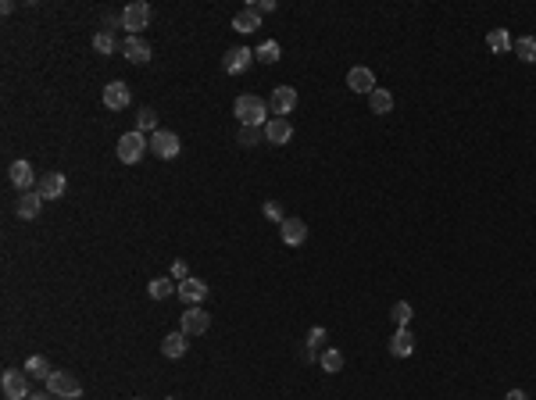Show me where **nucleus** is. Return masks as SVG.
Returning <instances> with one entry per match:
<instances>
[{"label":"nucleus","instance_id":"423d86ee","mask_svg":"<svg viewBox=\"0 0 536 400\" xmlns=\"http://www.w3.org/2000/svg\"><path fill=\"white\" fill-rule=\"evenodd\" d=\"M179 301L186 304V308H200V301L207 297V282L204 279H197V275H190V279H183L179 282Z\"/></svg>","mask_w":536,"mask_h":400},{"label":"nucleus","instance_id":"4468645a","mask_svg":"<svg viewBox=\"0 0 536 400\" xmlns=\"http://www.w3.org/2000/svg\"><path fill=\"white\" fill-rule=\"evenodd\" d=\"M65 186H68V183H65L61 171H47V176L36 183V190H39V197H43V200H58V197L65 193Z\"/></svg>","mask_w":536,"mask_h":400},{"label":"nucleus","instance_id":"f704fd0d","mask_svg":"<svg viewBox=\"0 0 536 400\" xmlns=\"http://www.w3.org/2000/svg\"><path fill=\"white\" fill-rule=\"evenodd\" d=\"M172 275H176L179 282H183V279H190V268H186V261H176V265H172Z\"/></svg>","mask_w":536,"mask_h":400},{"label":"nucleus","instance_id":"cd10ccee","mask_svg":"<svg viewBox=\"0 0 536 400\" xmlns=\"http://www.w3.org/2000/svg\"><path fill=\"white\" fill-rule=\"evenodd\" d=\"M254 57H257V61H264V65H276L279 57H283V47H279L276 40H264V43L254 50Z\"/></svg>","mask_w":536,"mask_h":400},{"label":"nucleus","instance_id":"9d476101","mask_svg":"<svg viewBox=\"0 0 536 400\" xmlns=\"http://www.w3.org/2000/svg\"><path fill=\"white\" fill-rule=\"evenodd\" d=\"M268 107H272V114L286 119V114L297 107V90H293V86H276V90H272V100H268Z\"/></svg>","mask_w":536,"mask_h":400},{"label":"nucleus","instance_id":"1a4fd4ad","mask_svg":"<svg viewBox=\"0 0 536 400\" xmlns=\"http://www.w3.org/2000/svg\"><path fill=\"white\" fill-rule=\"evenodd\" d=\"M147 22H150V4H143V0H136V4H129L126 11H122V25L136 36L140 29H147Z\"/></svg>","mask_w":536,"mask_h":400},{"label":"nucleus","instance_id":"4be33fe9","mask_svg":"<svg viewBox=\"0 0 536 400\" xmlns=\"http://www.w3.org/2000/svg\"><path fill=\"white\" fill-rule=\"evenodd\" d=\"M233 29H236V32H257V29H261V15H257V8H243V11L233 18Z\"/></svg>","mask_w":536,"mask_h":400},{"label":"nucleus","instance_id":"5701e85b","mask_svg":"<svg viewBox=\"0 0 536 400\" xmlns=\"http://www.w3.org/2000/svg\"><path fill=\"white\" fill-rule=\"evenodd\" d=\"M176 290H179V286H176L172 279H150V282H147V293H150V301H169Z\"/></svg>","mask_w":536,"mask_h":400},{"label":"nucleus","instance_id":"39448f33","mask_svg":"<svg viewBox=\"0 0 536 400\" xmlns=\"http://www.w3.org/2000/svg\"><path fill=\"white\" fill-rule=\"evenodd\" d=\"M179 136L172 133V129H157L154 136H150V154H157L161 161H169V157H176L179 154Z\"/></svg>","mask_w":536,"mask_h":400},{"label":"nucleus","instance_id":"c85d7f7f","mask_svg":"<svg viewBox=\"0 0 536 400\" xmlns=\"http://www.w3.org/2000/svg\"><path fill=\"white\" fill-rule=\"evenodd\" d=\"M93 50H97L100 57H111V54L118 50V43H115V36H111V29H100V32L93 36Z\"/></svg>","mask_w":536,"mask_h":400},{"label":"nucleus","instance_id":"bb28decb","mask_svg":"<svg viewBox=\"0 0 536 400\" xmlns=\"http://www.w3.org/2000/svg\"><path fill=\"white\" fill-rule=\"evenodd\" d=\"M511 50L518 54V61H525V65H532V61H536V36H518Z\"/></svg>","mask_w":536,"mask_h":400},{"label":"nucleus","instance_id":"7ed1b4c3","mask_svg":"<svg viewBox=\"0 0 536 400\" xmlns=\"http://www.w3.org/2000/svg\"><path fill=\"white\" fill-rule=\"evenodd\" d=\"M47 393H50V396H61V400H79V396H83V386H79V379L68 375V372H54V375L47 379Z\"/></svg>","mask_w":536,"mask_h":400},{"label":"nucleus","instance_id":"393cba45","mask_svg":"<svg viewBox=\"0 0 536 400\" xmlns=\"http://www.w3.org/2000/svg\"><path fill=\"white\" fill-rule=\"evenodd\" d=\"M318 365H322V372L336 375V372H343V354H340L336 347H329V351H322V354H318Z\"/></svg>","mask_w":536,"mask_h":400},{"label":"nucleus","instance_id":"f03ea898","mask_svg":"<svg viewBox=\"0 0 536 400\" xmlns=\"http://www.w3.org/2000/svg\"><path fill=\"white\" fill-rule=\"evenodd\" d=\"M147 150H150V140H147L143 133H136V129L118 140V161H122V164H136Z\"/></svg>","mask_w":536,"mask_h":400},{"label":"nucleus","instance_id":"473e14b6","mask_svg":"<svg viewBox=\"0 0 536 400\" xmlns=\"http://www.w3.org/2000/svg\"><path fill=\"white\" fill-rule=\"evenodd\" d=\"M326 339H329V332L322 329V325H315V329L307 332V347H311V351H318V347H322V343H326Z\"/></svg>","mask_w":536,"mask_h":400},{"label":"nucleus","instance_id":"a211bd4d","mask_svg":"<svg viewBox=\"0 0 536 400\" xmlns=\"http://www.w3.org/2000/svg\"><path fill=\"white\" fill-rule=\"evenodd\" d=\"M122 54L129 57L133 65H147V61H150V43L140 40V36H129V40L122 43Z\"/></svg>","mask_w":536,"mask_h":400},{"label":"nucleus","instance_id":"c756f323","mask_svg":"<svg viewBox=\"0 0 536 400\" xmlns=\"http://www.w3.org/2000/svg\"><path fill=\"white\" fill-rule=\"evenodd\" d=\"M390 318H394V325H397V329H408V325H411V318H415V308H411L408 301H397V304L390 308Z\"/></svg>","mask_w":536,"mask_h":400},{"label":"nucleus","instance_id":"a19ab883","mask_svg":"<svg viewBox=\"0 0 536 400\" xmlns=\"http://www.w3.org/2000/svg\"><path fill=\"white\" fill-rule=\"evenodd\" d=\"M133 400H143V396H133Z\"/></svg>","mask_w":536,"mask_h":400},{"label":"nucleus","instance_id":"2f4dec72","mask_svg":"<svg viewBox=\"0 0 536 400\" xmlns=\"http://www.w3.org/2000/svg\"><path fill=\"white\" fill-rule=\"evenodd\" d=\"M261 136H264V129H257V126H240V143H243V147H254Z\"/></svg>","mask_w":536,"mask_h":400},{"label":"nucleus","instance_id":"2eb2a0df","mask_svg":"<svg viewBox=\"0 0 536 400\" xmlns=\"http://www.w3.org/2000/svg\"><path fill=\"white\" fill-rule=\"evenodd\" d=\"M390 354H394V358H411V354H415V332H411V329H394V336H390Z\"/></svg>","mask_w":536,"mask_h":400},{"label":"nucleus","instance_id":"7c9ffc66","mask_svg":"<svg viewBox=\"0 0 536 400\" xmlns=\"http://www.w3.org/2000/svg\"><path fill=\"white\" fill-rule=\"evenodd\" d=\"M136 133H143V136H147V133H150V136L157 133V114H154L150 107H140V114H136Z\"/></svg>","mask_w":536,"mask_h":400},{"label":"nucleus","instance_id":"c9c22d12","mask_svg":"<svg viewBox=\"0 0 536 400\" xmlns=\"http://www.w3.org/2000/svg\"><path fill=\"white\" fill-rule=\"evenodd\" d=\"M257 15H268V11H276V0H257Z\"/></svg>","mask_w":536,"mask_h":400},{"label":"nucleus","instance_id":"b1692460","mask_svg":"<svg viewBox=\"0 0 536 400\" xmlns=\"http://www.w3.org/2000/svg\"><path fill=\"white\" fill-rule=\"evenodd\" d=\"M25 372H29V379H43V382L54 375V368H50V361H47L43 354H32V358L25 361Z\"/></svg>","mask_w":536,"mask_h":400},{"label":"nucleus","instance_id":"0eeeda50","mask_svg":"<svg viewBox=\"0 0 536 400\" xmlns=\"http://www.w3.org/2000/svg\"><path fill=\"white\" fill-rule=\"evenodd\" d=\"M129 104H133V93H129V86H126V83H118V79H115V83H107V86H104V107H107V111H126Z\"/></svg>","mask_w":536,"mask_h":400},{"label":"nucleus","instance_id":"4c0bfd02","mask_svg":"<svg viewBox=\"0 0 536 400\" xmlns=\"http://www.w3.org/2000/svg\"><path fill=\"white\" fill-rule=\"evenodd\" d=\"M504 400H529V393H525V389H508Z\"/></svg>","mask_w":536,"mask_h":400},{"label":"nucleus","instance_id":"f257e3e1","mask_svg":"<svg viewBox=\"0 0 536 400\" xmlns=\"http://www.w3.org/2000/svg\"><path fill=\"white\" fill-rule=\"evenodd\" d=\"M233 114L240 119V126H257V129H264V126H268V104H264L261 97H254V93L236 97Z\"/></svg>","mask_w":536,"mask_h":400},{"label":"nucleus","instance_id":"6e6552de","mask_svg":"<svg viewBox=\"0 0 536 400\" xmlns=\"http://www.w3.org/2000/svg\"><path fill=\"white\" fill-rule=\"evenodd\" d=\"M250 61H254V50H250V47H233V50H226V57H222V68H226L229 75H240V72L250 68Z\"/></svg>","mask_w":536,"mask_h":400},{"label":"nucleus","instance_id":"412c9836","mask_svg":"<svg viewBox=\"0 0 536 400\" xmlns=\"http://www.w3.org/2000/svg\"><path fill=\"white\" fill-rule=\"evenodd\" d=\"M368 107H372V114H390L394 111V93L383 90V86H375L368 93Z\"/></svg>","mask_w":536,"mask_h":400},{"label":"nucleus","instance_id":"e433bc0d","mask_svg":"<svg viewBox=\"0 0 536 400\" xmlns=\"http://www.w3.org/2000/svg\"><path fill=\"white\" fill-rule=\"evenodd\" d=\"M104 25H122V15H115V11H107V15H104ZM122 29H126V25H122Z\"/></svg>","mask_w":536,"mask_h":400},{"label":"nucleus","instance_id":"ea45409f","mask_svg":"<svg viewBox=\"0 0 536 400\" xmlns=\"http://www.w3.org/2000/svg\"><path fill=\"white\" fill-rule=\"evenodd\" d=\"M165 400H176V396H165Z\"/></svg>","mask_w":536,"mask_h":400},{"label":"nucleus","instance_id":"ddd939ff","mask_svg":"<svg viewBox=\"0 0 536 400\" xmlns=\"http://www.w3.org/2000/svg\"><path fill=\"white\" fill-rule=\"evenodd\" d=\"M207 325H211V315L204 308H186L183 311V332L186 336H200V332H207Z\"/></svg>","mask_w":536,"mask_h":400},{"label":"nucleus","instance_id":"aec40b11","mask_svg":"<svg viewBox=\"0 0 536 400\" xmlns=\"http://www.w3.org/2000/svg\"><path fill=\"white\" fill-rule=\"evenodd\" d=\"M8 176H11V183H15L22 193H29V186H32V179H36V176H32V164H29V161H15V164L8 168Z\"/></svg>","mask_w":536,"mask_h":400},{"label":"nucleus","instance_id":"72a5a7b5","mask_svg":"<svg viewBox=\"0 0 536 400\" xmlns=\"http://www.w3.org/2000/svg\"><path fill=\"white\" fill-rule=\"evenodd\" d=\"M261 211H264V218H272V222H279V225H283V207H279L276 200H264V207H261Z\"/></svg>","mask_w":536,"mask_h":400},{"label":"nucleus","instance_id":"58836bf2","mask_svg":"<svg viewBox=\"0 0 536 400\" xmlns=\"http://www.w3.org/2000/svg\"><path fill=\"white\" fill-rule=\"evenodd\" d=\"M29 400H50V393H32Z\"/></svg>","mask_w":536,"mask_h":400},{"label":"nucleus","instance_id":"f8f14e48","mask_svg":"<svg viewBox=\"0 0 536 400\" xmlns=\"http://www.w3.org/2000/svg\"><path fill=\"white\" fill-rule=\"evenodd\" d=\"M264 140L276 143V147H283V143L293 140V126H290L286 119H279V114H272V119H268V126H264Z\"/></svg>","mask_w":536,"mask_h":400},{"label":"nucleus","instance_id":"6ab92c4d","mask_svg":"<svg viewBox=\"0 0 536 400\" xmlns=\"http://www.w3.org/2000/svg\"><path fill=\"white\" fill-rule=\"evenodd\" d=\"M39 211H43V197H39V190L22 193V200H18V218H22V222H32V218H39Z\"/></svg>","mask_w":536,"mask_h":400},{"label":"nucleus","instance_id":"a878e982","mask_svg":"<svg viewBox=\"0 0 536 400\" xmlns=\"http://www.w3.org/2000/svg\"><path fill=\"white\" fill-rule=\"evenodd\" d=\"M487 47H490L494 54H504V50H511V47H515V40H511V32H508V29H490Z\"/></svg>","mask_w":536,"mask_h":400},{"label":"nucleus","instance_id":"20e7f679","mask_svg":"<svg viewBox=\"0 0 536 400\" xmlns=\"http://www.w3.org/2000/svg\"><path fill=\"white\" fill-rule=\"evenodd\" d=\"M0 386H4V396L8 400H29V372H18V368H8L0 375Z\"/></svg>","mask_w":536,"mask_h":400},{"label":"nucleus","instance_id":"f3484780","mask_svg":"<svg viewBox=\"0 0 536 400\" xmlns=\"http://www.w3.org/2000/svg\"><path fill=\"white\" fill-rule=\"evenodd\" d=\"M347 86L354 90V93H372L375 90V75H372V68H365V65H358V68H351L347 72Z\"/></svg>","mask_w":536,"mask_h":400},{"label":"nucleus","instance_id":"9b49d317","mask_svg":"<svg viewBox=\"0 0 536 400\" xmlns=\"http://www.w3.org/2000/svg\"><path fill=\"white\" fill-rule=\"evenodd\" d=\"M279 236H283L286 247H300V243L307 240V222H304V218H283Z\"/></svg>","mask_w":536,"mask_h":400},{"label":"nucleus","instance_id":"dca6fc26","mask_svg":"<svg viewBox=\"0 0 536 400\" xmlns=\"http://www.w3.org/2000/svg\"><path fill=\"white\" fill-rule=\"evenodd\" d=\"M186 351H190V336H186L183 329H179V332H169V336H165V343H161V354L172 358V361H179Z\"/></svg>","mask_w":536,"mask_h":400}]
</instances>
